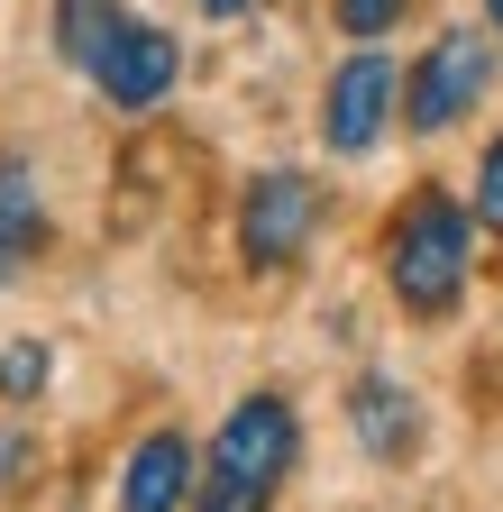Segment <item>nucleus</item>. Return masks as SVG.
<instances>
[{"instance_id":"3","label":"nucleus","mask_w":503,"mask_h":512,"mask_svg":"<svg viewBox=\"0 0 503 512\" xmlns=\"http://www.w3.org/2000/svg\"><path fill=\"white\" fill-rule=\"evenodd\" d=\"M311 229H321V192H311L302 174H257L247 183V202H238V256L257 275H284L293 256L311 247Z\"/></svg>"},{"instance_id":"10","label":"nucleus","mask_w":503,"mask_h":512,"mask_svg":"<svg viewBox=\"0 0 503 512\" xmlns=\"http://www.w3.org/2000/svg\"><path fill=\"white\" fill-rule=\"evenodd\" d=\"M110 28H119V0H55V46H65L83 74H92V55L110 46Z\"/></svg>"},{"instance_id":"1","label":"nucleus","mask_w":503,"mask_h":512,"mask_svg":"<svg viewBox=\"0 0 503 512\" xmlns=\"http://www.w3.org/2000/svg\"><path fill=\"white\" fill-rule=\"evenodd\" d=\"M293 458H302L293 403H284V394H247V403L220 421V439H211V476H202L193 512H275Z\"/></svg>"},{"instance_id":"7","label":"nucleus","mask_w":503,"mask_h":512,"mask_svg":"<svg viewBox=\"0 0 503 512\" xmlns=\"http://www.w3.org/2000/svg\"><path fill=\"white\" fill-rule=\"evenodd\" d=\"M193 494V439L183 430H147L129 476H119V512H183Z\"/></svg>"},{"instance_id":"13","label":"nucleus","mask_w":503,"mask_h":512,"mask_svg":"<svg viewBox=\"0 0 503 512\" xmlns=\"http://www.w3.org/2000/svg\"><path fill=\"white\" fill-rule=\"evenodd\" d=\"M394 19H403V0H339V28L348 37H385Z\"/></svg>"},{"instance_id":"8","label":"nucleus","mask_w":503,"mask_h":512,"mask_svg":"<svg viewBox=\"0 0 503 512\" xmlns=\"http://www.w3.org/2000/svg\"><path fill=\"white\" fill-rule=\"evenodd\" d=\"M348 421H357V439H366L385 467H403L412 448H421V412H412L403 384H385V375H366L357 394H348Z\"/></svg>"},{"instance_id":"11","label":"nucleus","mask_w":503,"mask_h":512,"mask_svg":"<svg viewBox=\"0 0 503 512\" xmlns=\"http://www.w3.org/2000/svg\"><path fill=\"white\" fill-rule=\"evenodd\" d=\"M37 384H46V348H37V339H19V348H0V394H10V403H28Z\"/></svg>"},{"instance_id":"4","label":"nucleus","mask_w":503,"mask_h":512,"mask_svg":"<svg viewBox=\"0 0 503 512\" xmlns=\"http://www.w3.org/2000/svg\"><path fill=\"white\" fill-rule=\"evenodd\" d=\"M485 83H494V46L476 37V28H449L421 64H412V83H403V119L412 128H458L476 101H485Z\"/></svg>"},{"instance_id":"12","label":"nucleus","mask_w":503,"mask_h":512,"mask_svg":"<svg viewBox=\"0 0 503 512\" xmlns=\"http://www.w3.org/2000/svg\"><path fill=\"white\" fill-rule=\"evenodd\" d=\"M476 220L485 229H503V138L485 147V165H476Z\"/></svg>"},{"instance_id":"15","label":"nucleus","mask_w":503,"mask_h":512,"mask_svg":"<svg viewBox=\"0 0 503 512\" xmlns=\"http://www.w3.org/2000/svg\"><path fill=\"white\" fill-rule=\"evenodd\" d=\"M202 10H211V19H238V10H247V0H202Z\"/></svg>"},{"instance_id":"6","label":"nucleus","mask_w":503,"mask_h":512,"mask_svg":"<svg viewBox=\"0 0 503 512\" xmlns=\"http://www.w3.org/2000/svg\"><path fill=\"white\" fill-rule=\"evenodd\" d=\"M174 74H183V55H174V37L147 28V19H119L110 46L92 55V83H101L119 110H156V101L174 92Z\"/></svg>"},{"instance_id":"14","label":"nucleus","mask_w":503,"mask_h":512,"mask_svg":"<svg viewBox=\"0 0 503 512\" xmlns=\"http://www.w3.org/2000/svg\"><path fill=\"white\" fill-rule=\"evenodd\" d=\"M28 467H37V439H28V430H0V494H19Z\"/></svg>"},{"instance_id":"16","label":"nucleus","mask_w":503,"mask_h":512,"mask_svg":"<svg viewBox=\"0 0 503 512\" xmlns=\"http://www.w3.org/2000/svg\"><path fill=\"white\" fill-rule=\"evenodd\" d=\"M485 10H494V28H503V0H485Z\"/></svg>"},{"instance_id":"5","label":"nucleus","mask_w":503,"mask_h":512,"mask_svg":"<svg viewBox=\"0 0 503 512\" xmlns=\"http://www.w3.org/2000/svg\"><path fill=\"white\" fill-rule=\"evenodd\" d=\"M394 101H403V74L385 55H348L339 74H330V101H321V138L339 147V156H366L375 138H385V119H394Z\"/></svg>"},{"instance_id":"9","label":"nucleus","mask_w":503,"mask_h":512,"mask_svg":"<svg viewBox=\"0 0 503 512\" xmlns=\"http://www.w3.org/2000/svg\"><path fill=\"white\" fill-rule=\"evenodd\" d=\"M37 247H46V202H37V174H28V165H0V284H10Z\"/></svg>"},{"instance_id":"2","label":"nucleus","mask_w":503,"mask_h":512,"mask_svg":"<svg viewBox=\"0 0 503 512\" xmlns=\"http://www.w3.org/2000/svg\"><path fill=\"white\" fill-rule=\"evenodd\" d=\"M467 247H476V229H467V211L449 202V192H412V202L394 211V229H385L394 302L421 311V320L458 311V293H467Z\"/></svg>"}]
</instances>
